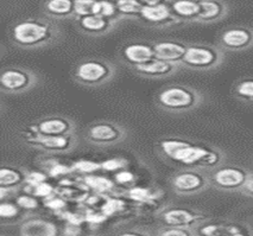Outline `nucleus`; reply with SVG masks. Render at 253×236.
<instances>
[{"label":"nucleus","mask_w":253,"mask_h":236,"mask_svg":"<svg viewBox=\"0 0 253 236\" xmlns=\"http://www.w3.org/2000/svg\"><path fill=\"white\" fill-rule=\"evenodd\" d=\"M158 150L164 158L172 163L207 171L216 169L225 163L226 159L225 152L217 147L178 138L161 140L158 143Z\"/></svg>","instance_id":"obj_1"},{"label":"nucleus","mask_w":253,"mask_h":236,"mask_svg":"<svg viewBox=\"0 0 253 236\" xmlns=\"http://www.w3.org/2000/svg\"><path fill=\"white\" fill-rule=\"evenodd\" d=\"M60 36V28L49 17L18 20L10 31L11 40L22 49L44 48L55 43Z\"/></svg>","instance_id":"obj_2"},{"label":"nucleus","mask_w":253,"mask_h":236,"mask_svg":"<svg viewBox=\"0 0 253 236\" xmlns=\"http://www.w3.org/2000/svg\"><path fill=\"white\" fill-rule=\"evenodd\" d=\"M202 93L190 85L170 84L156 95V103L161 109L171 114H184L201 106Z\"/></svg>","instance_id":"obj_3"},{"label":"nucleus","mask_w":253,"mask_h":236,"mask_svg":"<svg viewBox=\"0 0 253 236\" xmlns=\"http://www.w3.org/2000/svg\"><path fill=\"white\" fill-rule=\"evenodd\" d=\"M225 61V50L219 45L206 43L188 44L181 67L196 72H210L219 68Z\"/></svg>","instance_id":"obj_4"},{"label":"nucleus","mask_w":253,"mask_h":236,"mask_svg":"<svg viewBox=\"0 0 253 236\" xmlns=\"http://www.w3.org/2000/svg\"><path fill=\"white\" fill-rule=\"evenodd\" d=\"M116 66L104 58H88L74 70V79L84 87H100L116 76Z\"/></svg>","instance_id":"obj_5"},{"label":"nucleus","mask_w":253,"mask_h":236,"mask_svg":"<svg viewBox=\"0 0 253 236\" xmlns=\"http://www.w3.org/2000/svg\"><path fill=\"white\" fill-rule=\"evenodd\" d=\"M170 187L179 196H193L211 187L210 171L198 167H184L170 178Z\"/></svg>","instance_id":"obj_6"},{"label":"nucleus","mask_w":253,"mask_h":236,"mask_svg":"<svg viewBox=\"0 0 253 236\" xmlns=\"http://www.w3.org/2000/svg\"><path fill=\"white\" fill-rule=\"evenodd\" d=\"M251 171L235 165H220L210 171L211 187L220 191H241Z\"/></svg>","instance_id":"obj_7"},{"label":"nucleus","mask_w":253,"mask_h":236,"mask_svg":"<svg viewBox=\"0 0 253 236\" xmlns=\"http://www.w3.org/2000/svg\"><path fill=\"white\" fill-rule=\"evenodd\" d=\"M84 138L89 144L100 147L118 145L127 138V131L119 123L107 120L93 122L87 128Z\"/></svg>","instance_id":"obj_8"},{"label":"nucleus","mask_w":253,"mask_h":236,"mask_svg":"<svg viewBox=\"0 0 253 236\" xmlns=\"http://www.w3.org/2000/svg\"><path fill=\"white\" fill-rule=\"evenodd\" d=\"M38 82L40 78L37 74L25 68H6L0 74V89L10 95L25 93L36 87Z\"/></svg>","instance_id":"obj_9"},{"label":"nucleus","mask_w":253,"mask_h":236,"mask_svg":"<svg viewBox=\"0 0 253 236\" xmlns=\"http://www.w3.org/2000/svg\"><path fill=\"white\" fill-rule=\"evenodd\" d=\"M24 141L29 146L42 150L49 153H68L74 150L79 144L75 133L64 135H44L32 132L28 128Z\"/></svg>","instance_id":"obj_10"},{"label":"nucleus","mask_w":253,"mask_h":236,"mask_svg":"<svg viewBox=\"0 0 253 236\" xmlns=\"http://www.w3.org/2000/svg\"><path fill=\"white\" fill-rule=\"evenodd\" d=\"M161 223L169 227H183V228H198L210 217L205 212L181 206H168L158 215Z\"/></svg>","instance_id":"obj_11"},{"label":"nucleus","mask_w":253,"mask_h":236,"mask_svg":"<svg viewBox=\"0 0 253 236\" xmlns=\"http://www.w3.org/2000/svg\"><path fill=\"white\" fill-rule=\"evenodd\" d=\"M217 45L225 51H245L253 48V28L247 25L228 26L220 34Z\"/></svg>","instance_id":"obj_12"},{"label":"nucleus","mask_w":253,"mask_h":236,"mask_svg":"<svg viewBox=\"0 0 253 236\" xmlns=\"http://www.w3.org/2000/svg\"><path fill=\"white\" fill-rule=\"evenodd\" d=\"M181 68V64L176 63V62L164 61L155 57L152 60L145 62V63L139 64V66L131 67V69L137 75L143 76V78L166 79L177 73Z\"/></svg>","instance_id":"obj_13"},{"label":"nucleus","mask_w":253,"mask_h":236,"mask_svg":"<svg viewBox=\"0 0 253 236\" xmlns=\"http://www.w3.org/2000/svg\"><path fill=\"white\" fill-rule=\"evenodd\" d=\"M32 132L44 135H64L73 134L76 129V123L67 117H49L40 120L35 125L28 127Z\"/></svg>","instance_id":"obj_14"},{"label":"nucleus","mask_w":253,"mask_h":236,"mask_svg":"<svg viewBox=\"0 0 253 236\" xmlns=\"http://www.w3.org/2000/svg\"><path fill=\"white\" fill-rule=\"evenodd\" d=\"M140 20L150 26L158 29L170 28V26L181 24L179 20L172 14L168 4L155 5V6L144 5Z\"/></svg>","instance_id":"obj_15"},{"label":"nucleus","mask_w":253,"mask_h":236,"mask_svg":"<svg viewBox=\"0 0 253 236\" xmlns=\"http://www.w3.org/2000/svg\"><path fill=\"white\" fill-rule=\"evenodd\" d=\"M76 25H78L79 30L84 32V35L88 36H102V35H107L108 32L114 30L118 22L112 20L110 18H106L100 14H87V16H82L75 18Z\"/></svg>","instance_id":"obj_16"},{"label":"nucleus","mask_w":253,"mask_h":236,"mask_svg":"<svg viewBox=\"0 0 253 236\" xmlns=\"http://www.w3.org/2000/svg\"><path fill=\"white\" fill-rule=\"evenodd\" d=\"M120 57L130 67L139 66L155 58L154 44L130 43L124 45L120 50Z\"/></svg>","instance_id":"obj_17"},{"label":"nucleus","mask_w":253,"mask_h":236,"mask_svg":"<svg viewBox=\"0 0 253 236\" xmlns=\"http://www.w3.org/2000/svg\"><path fill=\"white\" fill-rule=\"evenodd\" d=\"M228 13L229 6L223 0H204L200 1V13L195 23L211 24L226 18Z\"/></svg>","instance_id":"obj_18"},{"label":"nucleus","mask_w":253,"mask_h":236,"mask_svg":"<svg viewBox=\"0 0 253 236\" xmlns=\"http://www.w3.org/2000/svg\"><path fill=\"white\" fill-rule=\"evenodd\" d=\"M188 43L179 42V40H161V42L154 43L155 57L160 60L176 62L181 63L182 58L187 51Z\"/></svg>","instance_id":"obj_19"},{"label":"nucleus","mask_w":253,"mask_h":236,"mask_svg":"<svg viewBox=\"0 0 253 236\" xmlns=\"http://www.w3.org/2000/svg\"><path fill=\"white\" fill-rule=\"evenodd\" d=\"M42 8L51 19L75 18V0H44Z\"/></svg>","instance_id":"obj_20"},{"label":"nucleus","mask_w":253,"mask_h":236,"mask_svg":"<svg viewBox=\"0 0 253 236\" xmlns=\"http://www.w3.org/2000/svg\"><path fill=\"white\" fill-rule=\"evenodd\" d=\"M168 5L179 23H195L200 13V1L196 0H169Z\"/></svg>","instance_id":"obj_21"},{"label":"nucleus","mask_w":253,"mask_h":236,"mask_svg":"<svg viewBox=\"0 0 253 236\" xmlns=\"http://www.w3.org/2000/svg\"><path fill=\"white\" fill-rule=\"evenodd\" d=\"M28 172L29 171L19 169V167L2 166L0 169V187L17 191L23 184H26Z\"/></svg>","instance_id":"obj_22"},{"label":"nucleus","mask_w":253,"mask_h":236,"mask_svg":"<svg viewBox=\"0 0 253 236\" xmlns=\"http://www.w3.org/2000/svg\"><path fill=\"white\" fill-rule=\"evenodd\" d=\"M22 235H56L57 230L51 222L41 220V218H31L26 220L22 224Z\"/></svg>","instance_id":"obj_23"},{"label":"nucleus","mask_w":253,"mask_h":236,"mask_svg":"<svg viewBox=\"0 0 253 236\" xmlns=\"http://www.w3.org/2000/svg\"><path fill=\"white\" fill-rule=\"evenodd\" d=\"M116 4L122 19L140 20L144 5L139 0H116Z\"/></svg>","instance_id":"obj_24"},{"label":"nucleus","mask_w":253,"mask_h":236,"mask_svg":"<svg viewBox=\"0 0 253 236\" xmlns=\"http://www.w3.org/2000/svg\"><path fill=\"white\" fill-rule=\"evenodd\" d=\"M232 94L241 102L253 105V78L241 79L233 84Z\"/></svg>","instance_id":"obj_25"},{"label":"nucleus","mask_w":253,"mask_h":236,"mask_svg":"<svg viewBox=\"0 0 253 236\" xmlns=\"http://www.w3.org/2000/svg\"><path fill=\"white\" fill-rule=\"evenodd\" d=\"M84 183L89 188V190H93L99 194L107 193V191H112L114 189V183L101 176L87 175L84 178Z\"/></svg>","instance_id":"obj_26"},{"label":"nucleus","mask_w":253,"mask_h":236,"mask_svg":"<svg viewBox=\"0 0 253 236\" xmlns=\"http://www.w3.org/2000/svg\"><path fill=\"white\" fill-rule=\"evenodd\" d=\"M198 235L201 236H225V221H205L196 228Z\"/></svg>","instance_id":"obj_27"},{"label":"nucleus","mask_w":253,"mask_h":236,"mask_svg":"<svg viewBox=\"0 0 253 236\" xmlns=\"http://www.w3.org/2000/svg\"><path fill=\"white\" fill-rule=\"evenodd\" d=\"M94 13L116 20V22H119L122 19L119 12H118L116 0H113V1L112 0H98Z\"/></svg>","instance_id":"obj_28"},{"label":"nucleus","mask_w":253,"mask_h":236,"mask_svg":"<svg viewBox=\"0 0 253 236\" xmlns=\"http://www.w3.org/2000/svg\"><path fill=\"white\" fill-rule=\"evenodd\" d=\"M253 235V229L245 223L225 221V236Z\"/></svg>","instance_id":"obj_29"},{"label":"nucleus","mask_w":253,"mask_h":236,"mask_svg":"<svg viewBox=\"0 0 253 236\" xmlns=\"http://www.w3.org/2000/svg\"><path fill=\"white\" fill-rule=\"evenodd\" d=\"M156 235L161 236H196L195 229L192 228H183V227H169L162 226L161 229L156 233Z\"/></svg>","instance_id":"obj_30"},{"label":"nucleus","mask_w":253,"mask_h":236,"mask_svg":"<svg viewBox=\"0 0 253 236\" xmlns=\"http://www.w3.org/2000/svg\"><path fill=\"white\" fill-rule=\"evenodd\" d=\"M74 172L82 173V175H92L95 171L101 170V163H96L93 160H78L72 165Z\"/></svg>","instance_id":"obj_31"},{"label":"nucleus","mask_w":253,"mask_h":236,"mask_svg":"<svg viewBox=\"0 0 253 236\" xmlns=\"http://www.w3.org/2000/svg\"><path fill=\"white\" fill-rule=\"evenodd\" d=\"M127 196L130 197L131 199L136 200V202H140V203H149L155 199V196L152 195L151 190H149V189H145V188H139V187L128 189Z\"/></svg>","instance_id":"obj_32"},{"label":"nucleus","mask_w":253,"mask_h":236,"mask_svg":"<svg viewBox=\"0 0 253 236\" xmlns=\"http://www.w3.org/2000/svg\"><path fill=\"white\" fill-rule=\"evenodd\" d=\"M96 2L98 0H75V18L94 13Z\"/></svg>","instance_id":"obj_33"},{"label":"nucleus","mask_w":253,"mask_h":236,"mask_svg":"<svg viewBox=\"0 0 253 236\" xmlns=\"http://www.w3.org/2000/svg\"><path fill=\"white\" fill-rule=\"evenodd\" d=\"M20 206L17 204H13L11 202H6L5 199L1 200V204H0V217L1 221L4 220H10V218H16L19 215Z\"/></svg>","instance_id":"obj_34"},{"label":"nucleus","mask_w":253,"mask_h":236,"mask_svg":"<svg viewBox=\"0 0 253 236\" xmlns=\"http://www.w3.org/2000/svg\"><path fill=\"white\" fill-rule=\"evenodd\" d=\"M124 202L122 199L117 198H107L104 202V204L101 206V211L104 212L107 216H111V215L117 214L118 211L123 210L124 209Z\"/></svg>","instance_id":"obj_35"},{"label":"nucleus","mask_w":253,"mask_h":236,"mask_svg":"<svg viewBox=\"0 0 253 236\" xmlns=\"http://www.w3.org/2000/svg\"><path fill=\"white\" fill-rule=\"evenodd\" d=\"M44 205H45L46 208H49L50 210L57 211V210H63V209L66 208L67 203H66V198L62 197L60 194L58 195L52 194L51 196L46 197V198L44 199Z\"/></svg>","instance_id":"obj_36"},{"label":"nucleus","mask_w":253,"mask_h":236,"mask_svg":"<svg viewBox=\"0 0 253 236\" xmlns=\"http://www.w3.org/2000/svg\"><path fill=\"white\" fill-rule=\"evenodd\" d=\"M16 203L22 209H26V210H35L38 208V200L36 199V196H30V195H19L17 197Z\"/></svg>","instance_id":"obj_37"},{"label":"nucleus","mask_w":253,"mask_h":236,"mask_svg":"<svg viewBox=\"0 0 253 236\" xmlns=\"http://www.w3.org/2000/svg\"><path fill=\"white\" fill-rule=\"evenodd\" d=\"M31 189H32V195H35L36 197H42V198H46V197L51 196L52 194H55L54 188L46 182L40 183V184L36 185V187Z\"/></svg>","instance_id":"obj_38"},{"label":"nucleus","mask_w":253,"mask_h":236,"mask_svg":"<svg viewBox=\"0 0 253 236\" xmlns=\"http://www.w3.org/2000/svg\"><path fill=\"white\" fill-rule=\"evenodd\" d=\"M126 160L124 159H107V160L102 161L101 163V169L105 171H118V170H123L124 167H126Z\"/></svg>","instance_id":"obj_39"},{"label":"nucleus","mask_w":253,"mask_h":236,"mask_svg":"<svg viewBox=\"0 0 253 236\" xmlns=\"http://www.w3.org/2000/svg\"><path fill=\"white\" fill-rule=\"evenodd\" d=\"M46 181V173L40 172V171H29L26 177V184L30 188L36 187L40 183Z\"/></svg>","instance_id":"obj_40"},{"label":"nucleus","mask_w":253,"mask_h":236,"mask_svg":"<svg viewBox=\"0 0 253 236\" xmlns=\"http://www.w3.org/2000/svg\"><path fill=\"white\" fill-rule=\"evenodd\" d=\"M74 172L72 169V166H66V165L60 164V163H55L52 164L51 167L48 169V173L49 176L51 177H60V176H67L69 173Z\"/></svg>","instance_id":"obj_41"},{"label":"nucleus","mask_w":253,"mask_h":236,"mask_svg":"<svg viewBox=\"0 0 253 236\" xmlns=\"http://www.w3.org/2000/svg\"><path fill=\"white\" fill-rule=\"evenodd\" d=\"M134 181V175L130 171H126V170H120L119 172H117L114 175V182L117 184L120 185H126V184H130Z\"/></svg>","instance_id":"obj_42"},{"label":"nucleus","mask_w":253,"mask_h":236,"mask_svg":"<svg viewBox=\"0 0 253 236\" xmlns=\"http://www.w3.org/2000/svg\"><path fill=\"white\" fill-rule=\"evenodd\" d=\"M84 217H86L87 222L96 224V223L105 222L106 218H107L108 216H107V215H105L104 212L101 211V212H89V214H87Z\"/></svg>","instance_id":"obj_43"},{"label":"nucleus","mask_w":253,"mask_h":236,"mask_svg":"<svg viewBox=\"0 0 253 236\" xmlns=\"http://www.w3.org/2000/svg\"><path fill=\"white\" fill-rule=\"evenodd\" d=\"M240 193L245 195L247 197H251V198H253V172L250 173L249 178H247L245 185H244L243 189H241Z\"/></svg>","instance_id":"obj_44"},{"label":"nucleus","mask_w":253,"mask_h":236,"mask_svg":"<svg viewBox=\"0 0 253 236\" xmlns=\"http://www.w3.org/2000/svg\"><path fill=\"white\" fill-rule=\"evenodd\" d=\"M143 5L146 6H155V5H161V4H168L169 0H139Z\"/></svg>","instance_id":"obj_45"},{"label":"nucleus","mask_w":253,"mask_h":236,"mask_svg":"<svg viewBox=\"0 0 253 236\" xmlns=\"http://www.w3.org/2000/svg\"><path fill=\"white\" fill-rule=\"evenodd\" d=\"M196 1H204V0H196Z\"/></svg>","instance_id":"obj_46"}]
</instances>
